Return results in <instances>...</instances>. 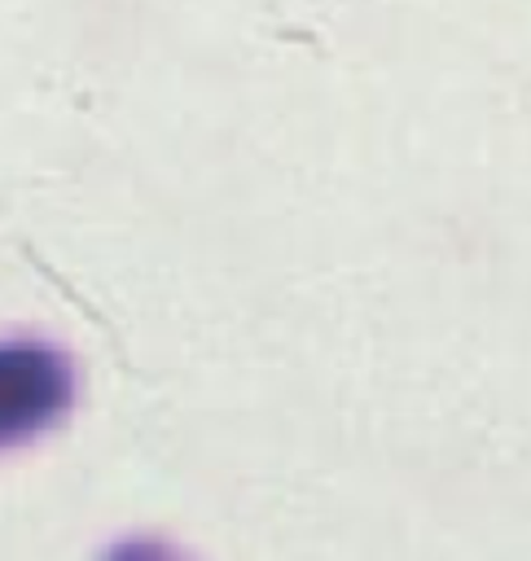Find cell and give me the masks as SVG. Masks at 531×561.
Wrapping results in <instances>:
<instances>
[{"label": "cell", "mask_w": 531, "mask_h": 561, "mask_svg": "<svg viewBox=\"0 0 531 561\" xmlns=\"http://www.w3.org/2000/svg\"><path fill=\"white\" fill-rule=\"evenodd\" d=\"M75 399L70 359L44 342H0V447L35 438Z\"/></svg>", "instance_id": "1"}]
</instances>
